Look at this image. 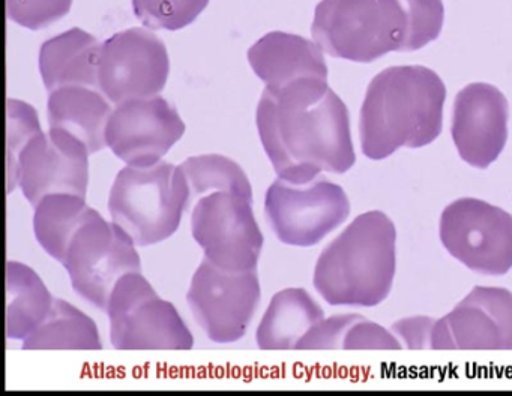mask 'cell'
Listing matches in <instances>:
<instances>
[{"label": "cell", "instance_id": "1", "mask_svg": "<svg viewBox=\"0 0 512 396\" xmlns=\"http://www.w3.org/2000/svg\"><path fill=\"white\" fill-rule=\"evenodd\" d=\"M257 131L278 177L295 185L355 165L350 116L328 78L304 77L266 86L257 105Z\"/></svg>", "mask_w": 512, "mask_h": 396}, {"label": "cell", "instance_id": "2", "mask_svg": "<svg viewBox=\"0 0 512 396\" xmlns=\"http://www.w3.org/2000/svg\"><path fill=\"white\" fill-rule=\"evenodd\" d=\"M442 0H322L311 35L329 56L371 63L392 51H416L442 33Z\"/></svg>", "mask_w": 512, "mask_h": 396}, {"label": "cell", "instance_id": "3", "mask_svg": "<svg viewBox=\"0 0 512 396\" xmlns=\"http://www.w3.org/2000/svg\"><path fill=\"white\" fill-rule=\"evenodd\" d=\"M446 87L427 66H391L370 81L359 114L361 149L382 161L401 147L433 143L443 126Z\"/></svg>", "mask_w": 512, "mask_h": 396}, {"label": "cell", "instance_id": "4", "mask_svg": "<svg viewBox=\"0 0 512 396\" xmlns=\"http://www.w3.org/2000/svg\"><path fill=\"white\" fill-rule=\"evenodd\" d=\"M397 230L382 210L356 216L320 254L314 267L317 293L334 306L371 308L391 293Z\"/></svg>", "mask_w": 512, "mask_h": 396}, {"label": "cell", "instance_id": "5", "mask_svg": "<svg viewBox=\"0 0 512 396\" xmlns=\"http://www.w3.org/2000/svg\"><path fill=\"white\" fill-rule=\"evenodd\" d=\"M190 201V186L181 165L160 161L149 167L122 168L107 206L112 221L145 248L176 233Z\"/></svg>", "mask_w": 512, "mask_h": 396}, {"label": "cell", "instance_id": "6", "mask_svg": "<svg viewBox=\"0 0 512 396\" xmlns=\"http://www.w3.org/2000/svg\"><path fill=\"white\" fill-rule=\"evenodd\" d=\"M116 350H191L193 333L142 272L122 276L106 308Z\"/></svg>", "mask_w": 512, "mask_h": 396}, {"label": "cell", "instance_id": "7", "mask_svg": "<svg viewBox=\"0 0 512 396\" xmlns=\"http://www.w3.org/2000/svg\"><path fill=\"white\" fill-rule=\"evenodd\" d=\"M136 246L124 228L91 209L70 240L62 266L82 299L106 309L116 282L127 273L142 272Z\"/></svg>", "mask_w": 512, "mask_h": 396}, {"label": "cell", "instance_id": "8", "mask_svg": "<svg viewBox=\"0 0 512 396\" xmlns=\"http://www.w3.org/2000/svg\"><path fill=\"white\" fill-rule=\"evenodd\" d=\"M440 242L467 269L502 276L512 269V215L479 198H458L440 216Z\"/></svg>", "mask_w": 512, "mask_h": 396}, {"label": "cell", "instance_id": "9", "mask_svg": "<svg viewBox=\"0 0 512 396\" xmlns=\"http://www.w3.org/2000/svg\"><path fill=\"white\" fill-rule=\"evenodd\" d=\"M265 212L280 242L310 248L349 218L350 201L340 185L323 177L305 185L278 177L266 192Z\"/></svg>", "mask_w": 512, "mask_h": 396}, {"label": "cell", "instance_id": "10", "mask_svg": "<svg viewBox=\"0 0 512 396\" xmlns=\"http://www.w3.org/2000/svg\"><path fill=\"white\" fill-rule=\"evenodd\" d=\"M251 203L232 192H212L197 200L191 233L214 266L227 272L256 270L265 240Z\"/></svg>", "mask_w": 512, "mask_h": 396}, {"label": "cell", "instance_id": "11", "mask_svg": "<svg viewBox=\"0 0 512 396\" xmlns=\"http://www.w3.org/2000/svg\"><path fill=\"white\" fill-rule=\"evenodd\" d=\"M188 305L200 329L217 344L244 338L260 302L256 270L227 272L203 258L191 279Z\"/></svg>", "mask_w": 512, "mask_h": 396}, {"label": "cell", "instance_id": "12", "mask_svg": "<svg viewBox=\"0 0 512 396\" xmlns=\"http://www.w3.org/2000/svg\"><path fill=\"white\" fill-rule=\"evenodd\" d=\"M166 45L142 27L115 33L103 42L98 89L113 105L128 99L160 95L169 78Z\"/></svg>", "mask_w": 512, "mask_h": 396}, {"label": "cell", "instance_id": "13", "mask_svg": "<svg viewBox=\"0 0 512 396\" xmlns=\"http://www.w3.org/2000/svg\"><path fill=\"white\" fill-rule=\"evenodd\" d=\"M184 132L176 108L155 95L115 105L106 126V143L125 164L149 167L160 162Z\"/></svg>", "mask_w": 512, "mask_h": 396}, {"label": "cell", "instance_id": "14", "mask_svg": "<svg viewBox=\"0 0 512 396\" xmlns=\"http://www.w3.org/2000/svg\"><path fill=\"white\" fill-rule=\"evenodd\" d=\"M89 155L85 143L70 132L58 128L41 131L20 153L17 186L32 206L49 194L86 198Z\"/></svg>", "mask_w": 512, "mask_h": 396}, {"label": "cell", "instance_id": "15", "mask_svg": "<svg viewBox=\"0 0 512 396\" xmlns=\"http://www.w3.org/2000/svg\"><path fill=\"white\" fill-rule=\"evenodd\" d=\"M431 350H512V293L475 287L434 321Z\"/></svg>", "mask_w": 512, "mask_h": 396}, {"label": "cell", "instance_id": "16", "mask_svg": "<svg viewBox=\"0 0 512 396\" xmlns=\"http://www.w3.org/2000/svg\"><path fill=\"white\" fill-rule=\"evenodd\" d=\"M509 104L493 84L470 83L455 96L451 134L467 164L487 168L508 141Z\"/></svg>", "mask_w": 512, "mask_h": 396}, {"label": "cell", "instance_id": "17", "mask_svg": "<svg viewBox=\"0 0 512 396\" xmlns=\"http://www.w3.org/2000/svg\"><path fill=\"white\" fill-rule=\"evenodd\" d=\"M248 62L266 86H284L304 77L328 78L322 48L293 33L263 36L248 50Z\"/></svg>", "mask_w": 512, "mask_h": 396}, {"label": "cell", "instance_id": "18", "mask_svg": "<svg viewBox=\"0 0 512 396\" xmlns=\"http://www.w3.org/2000/svg\"><path fill=\"white\" fill-rule=\"evenodd\" d=\"M112 111V102L104 93L88 86L58 87L47 102L50 128L70 132L85 143L91 155L107 146L106 126Z\"/></svg>", "mask_w": 512, "mask_h": 396}, {"label": "cell", "instance_id": "19", "mask_svg": "<svg viewBox=\"0 0 512 396\" xmlns=\"http://www.w3.org/2000/svg\"><path fill=\"white\" fill-rule=\"evenodd\" d=\"M103 44L85 30H67L44 42L40 51V72L47 90L62 86L98 89V65Z\"/></svg>", "mask_w": 512, "mask_h": 396}, {"label": "cell", "instance_id": "20", "mask_svg": "<svg viewBox=\"0 0 512 396\" xmlns=\"http://www.w3.org/2000/svg\"><path fill=\"white\" fill-rule=\"evenodd\" d=\"M325 312L304 288H284L274 297L257 327L260 350H293Z\"/></svg>", "mask_w": 512, "mask_h": 396}, {"label": "cell", "instance_id": "21", "mask_svg": "<svg viewBox=\"0 0 512 396\" xmlns=\"http://www.w3.org/2000/svg\"><path fill=\"white\" fill-rule=\"evenodd\" d=\"M5 285L7 338L25 341L47 320L55 299L37 272L19 261H8Z\"/></svg>", "mask_w": 512, "mask_h": 396}, {"label": "cell", "instance_id": "22", "mask_svg": "<svg viewBox=\"0 0 512 396\" xmlns=\"http://www.w3.org/2000/svg\"><path fill=\"white\" fill-rule=\"evenodd\" d=\"M26 350H101L97 324L67 300H53L47 320L23 341Z\"/></svg>", "mask_w": 512, "mask_h": 396}, {"label": "cell", "instance_id": "23", "mask_svg": "<svg viewBox=\"0 0 512 396\" xmlns=\"http://www.w3.org/2000/svg\"><path fill=\"white\" fill-rule=\"evenodd\" d=\"M92 207L74 194H49L35 206L34 233L41 248L62 264L70 240Z\"/></svg>", "mask_w": 512, "mask_h": 396}, {"label": "cell", "instance_id": "24", "mask_svg": "<svg viewBox=\"0 0 512 396\" xmlns=\"http://www.w3.org/2000/svg\"><path fill=\"white\" fill-rule=\"evenodd\" d=\"M190 186L191 200H200L212 192H232L253 201V188L244 168L224 155H197L181 164Z\"/></svg>", "mask_w": 512, "mask_h": 396}, {"label": "cell", "instance_id": "25", "mask_svg": "<svg viewBox=\"0 0 512 396\" xmlns=\"http://www.w3.org/2000/svg\"><path fill=\"white\" fill-rule=\"evenodd\" d=\"M43 131L37 110L20 99H7V191L17 186V167L23 147Z\"/></svg>", "mask_w": 512, "mask_h": 396}, {"label": "cell", "instance_id": "26", "mask_svg": "<svg viewBox=\"0 0 512 396\" xmlns=\"http://www.w3.org/2000/svg\"><path fill=\"white\" fill-rule=\"evenodd\" d=\"M209 0H133L134 14L149 29L179 30L193 23Z\"/></svg>", "mask_w": 512, "mask_h": 396}, {"label": "cell", "instance_id": "27", "mask_svg": "<svg viewBox=\"0 0 512 396\" xmlns=\"http://www.w3.org/2000/svg\"><path fill=\"white\" fill-rule=\"evenodd\" d=\"M73 0H7L8 18L26 29L40 30L70 12Z\"/></svg>", "mask_w": 512, "mask_h": 396}, {"label": "cell", "instance_id": "28", "mask_svg": "<svg viewBox=\"0 0 512 396\" xmlns=\"http://www.w3.org/2000/svg\"><path fill=\"white\" fill-rule=\"evenodd\" d=\"M359 314H338L314 324L296 345L295 350H343L344 336Z\"/></svg>", "mask_w": 512, "mask_h": 396}, {"label": "cell", "instance_id": "29", "mask_svg": "<svg viewBox=\"0 0 512 396\" xmlns=\"http://www.w3.org/2000/svg\"><path fill=\"white\" fill-rule=\"evenodd\" d=\"M397 336L365 317H359L344 336L343 350H401Z\"/></svg>", "mask_w": 512, "mask_h": 396}, {"label": "cell", "instance_id": "30", "mask_svg": "<svg viewBox=\"0 0 512 396\" xmlns=\"http://www.w3.org/2000/svg\"><path fill=\"white\" fill-rule=\"evenodd\" d=\"M434 321L436 320L431 317L404 318L394 323L392 330L410 350H424V348H430Z\"/></svg>", "mask_w": 512, "mask_h": 396}]
</instances>
